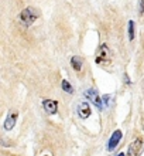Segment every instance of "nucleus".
<instances>
[{
    "instance_id": "obj_9",
    "label": "nucleus",
    "mask_w": 144,
    "mask_h": 156,
    "mask_svg": "<svg viewBox=\"0 0 144 156\" xmlns=\"http://www.w3.org/2000/svg\"><path fill=\"white\" fill-rule=\"evenodd\" d=\"M71 64H72L75 71H79L82 68V60H81V57H78V55H74V57L71 58Z\"/></svg>"
},
{
    "instance_id": "obj_4",
    "label": "nucleus",
    "mask_w": 144,
    "mask_h": 156,
    "mask_svg": "<svg viewBox=\"0 0 144 156\" xmlns=\"http://www.w3.org/2000/svg\"><path fill=\"white\" fill-rule=\"evenodd\" d=\"M141 149H143V139L141 138H137L136 140H133L130 146H129V152L126 156H139L141 153Z\"/></svg>"
},
{
    "instance_id": "obj_1",
    "label": "nucleus",
    "mask_w": 144,
    "mask_h": 156,
    "mask_svg": "<svg viewBox=\"0 0 144 156\" xmlns=\"http://www.w3.org/2000/svg\"><path fill=\"white\" fill-rule=\"evenodd\" d=\"M38 16H40V13H38L37 9L27 7L20 13V20L23 21V24L24 26H31L34 21L38 19Z\"/></svg>"
},
{
    "instance_id": "obj_5",
    "label": "nucleus",
    "mask_w": 144,
    "mask_h": 156,
    "mask_svg": "<svg viewBox=\"0 0 144 156\" xmlns=\"http://www.w3.org/2000/svg\"><path fill=\"white\" fill-rule=\"evenodd\" d=\"M42 108L45 109V112L48 115H54L58 111V102L52 101V99H44L42 101Z\"/></svg>"
},
{
    "instance_id": "obj_12",
    "label": "nucleus",
    "mask_w": 144,
    "mask_h": 156,
    "mask_svg": "<svg viewBox=\"0 0 144 156\" xmlns=\"http://www.w3.org/2000/svg\"><path fill=\"white\" fill-rule=\"evenodd\" d=\"M139 13L144 14V0H140V6H139Z\"/></svg>"
},
{
    "instance_id": "obj_8",
    "label": "nucleus",
    "mask_w": 144,
    "mask_h": 156,
    "mask_svg": "<svg viewBox=\"0 0 144 156\" xmlns=\"http://www.w3.org/2000/svg\"><path fill=\"white\" fill-rule=\"evenodd\" d=\"M16 121H17V114L16 112H10L7 119L4 121V129L6 131H12L14 128V125H16Z\"/></svg>"
},
{
    "instance_id": "obj_3",
    "label": "nucleus",
    "mask_w": 144,
    "mask_h": 156,
    "mask_svg": "<svg viewBox=\"0 0 144 156\" xmlns=\"http://www.w3.org/2000/svg\"><path fill=\"white\" fill-rule=\"evenodd\" d=\"M85 97L91 99V102L95 104L96 107H98V109H103V108H105V105H103V99L99 97V94L95 90H86L85 91Z\"/></svg>"
},
{
    "instance_id": "obj_7",
    "label": "nucleus",
    "mask_w": 144,
    "mask_h": 156,
    "mask_svg": "<svg viewBox=\"0 0 144 156\" xmlns=\"http://www.w3.org/2000/svg\"><path fill=\"white\" fill-rule=\"evenodd\" d=\"M78 115L82 119H86L91 116V105L89 102H81L78 107Z\"/></svg>"
},
{
    "instance_id": "obj_2",
    "label": "nucleus",
    "mask_w": 144,
    "mask_h": 156,
    "mask_svg": "<svg viewBox=\"0 0 144 156\" xmlns=\"http://www.w3.org/2000/svg\"><path fill=\"white\" fill-rule=\"evenodd\" d=\"M110 60H112L110 48H109L106 44H102L98 48V51H96V55H95L96 64H106V62H109Z\"/></svg>"
},
{
    "instance_id": "obj_6",
    "label": "nucleus",
    "mask_w": 144,
    "mask_h": 156,
    "mask_svg": "<svg viewBox=\"0 0 144 156\" xmlns=\"http://www.w3.org/2000/svg\"><path fill=\"white\" fill-rule=\"evenodd\" d=\"M120 139H122V131H115L113 132V135L110 136V139H109V142H107V151H113V149L119 145Z\"/></svg>"
},
{
    "instance_id": "obj_11",
    "label": "nucleus",
    "mask_w": 144,
    "mask_h": 156,
    "mask_svg": "<svg viewBox=\"0 0 144 156\" xmlns=\"http://www.w3.org/2000/svg\"><path fill=\"white\" fill-rule=\"evenodd\" d=\"M129 38L134 40V21L133 20L129 21Z\"/></svg>"
},
{
    "instance_id": "obj_10",
    "label": "nucleus",
    "mask_w": 144,
    "mask_h": 156,
    "mask_svg": "<svg viewBox=\"0 0 144 156\" xmlns=\"http://www.w3.org/2000/svg\"><path fill=\"white\" fill-rule=\"evenodd\" d=\"M61 87H62V90L65 91V92H68V94H74V88H72V85H71L66 80H62Z\"/></svg>"
},
{
    "instance_id": "obj_13",
    "label": "nucleus",
    "mask_w": 144,
    "mask_h": 156,
    "mask_svg": "<svg viewBox=\"0 0 144 156\" xmlns=\"http://www.w3.org/2000/svg\"><path fill=\"white\" fill-rule=\"evenodd\" d=\"M117 156H126V155H124V153H119V155H117Z\"/></svg>"
}]
</instances>
